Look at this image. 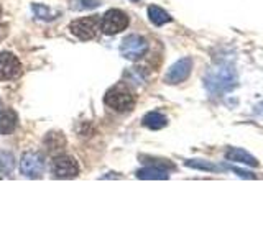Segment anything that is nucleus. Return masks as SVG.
<instances>
[{"label": "nucleus", "instance_id": "aec40b11", "mask_svg": "<svg viewBox=\"0 0 263 246\" xmlns=\"http://www.w3.org/2000/svg\"><path fill=\"white\" fill-rule=\"evenodd\" d=\"M143 162H148L150 166L153 168H158L163 171H168V169H175V164L170 162V161H164V159H150V158H143Z\"/></svg>", "mask_w": 263, "mask_h": 246}, {"label": "nucleus", "instance_id": "4468645a", "mask_svg": "<svg viewBox=\"0 0 263 246\" xmlns=\"http://www.w3.org/2000/svg\"><path fill=\"white\" fill-rule=\"evenodd\" d=\"M137 177L138 179H168V171H163V169H158V168H145V169H140L137 172Z\"/></svg>", "mask_w": 263, "mask_h": 246}, {"label": "nucleus", "instance_id": "0eeeda50", "mask_svg": "<svg viewBox=\"0 0 263 246\" xmlns=\"http://www.w3.org/2000/svg\"><path fill=\"white\" fill-rule=\"evenodd\" d=\"M51 172L56 179H74L79 174V166L69 156H58L51 164Z\"/></svg>", "mask_w": 263, "mask_h": 246}, {"label": "nucleus", "instance_id": "6ab92c4d", "mask_svg": "<svg viewBox=\"0 0 263 246\" xmlns=\"http://www.w3.org/2000/svg\"><path fill=\"white\" fill-rule=\"evenodd\" d=\"M186 166L189 168H194V169H204V171H222L226 169V166H217V164H212V162H205V161H186L184 162Z\"/></svg>", "mask_w": 263, "mask_h": 246}, {"label": "nucleus", "instance_id": "9b49d317", "mask_svg": "<svg viewBox=\"0 0 263 246\" xmlns=\"http://www.w3.org/2000/svg\"><path fill=\"white\" fill-rule=\"evenodd\" d=\"M18 117L13 110H4L0 112V135H8L12 133L16 127Z\"/></svg>", "mask_w": 263, "mask_h": 246}, {"label": "nucleus", "instance_id": "1a4fd4ad", "mask_svg": "<svg viewBox=\"0 0 263 246\" xmlns=\"http://www.w3.org/2000/svg\"><path fill=\"white\" fill-rule=\"evenodd\" d=\"M22 74V64L12 53H0V80H10Z\"/></svg>", "mask_w": 263, "mask_h": 246}, {"label": "nucleus", "instance_id": "f8f14e48", "mask_svg": "<svg viewBox=\"0 0 263 246\" xmlns=\"http://www.w3.org/2000/svg\"><path fill=\"white\" fill-rule=\"evenodd\" d=\"M142 123H143V127L150 130H161L168 125V118L160 112H150L143 117Z\"/></svg>", "mask_w": 263, "mask_h": 246}, {"label": "nucleus", "instance_id": "f3484780", "mask_svg": "<svg viewBox=\"0 0 263 246\" xmlns=\"http://www.w3.org/2000/svg\"><path fill=\"white\" fill-rule=\"evenodd\" d=\"M33 12H35V15L38 16V18L41 20H54L58 15V12H53L51 8H48L45 5H41V4H35L33 5Z\"/></svg>", "mask_w": 263, "mask_h": 246}, {"label": "nucleus", "instance_id": "dca6fc26", "mask_svg": "<svg viewBox=\"0 0 263 246\" xmlns=\"http://www.w3.org/2000/svg\"><path fill=\"white\" fill-rule=\"evenodd\" d=\"M101 5V0H71V10H76V12H81V10H92V8H97Z\"/></svg>", "mask_w": 263, "mask_h": 246}, {"label": "nucleus", "instance_id": "412c9836", "mask_svg": "<svg viewBox=\"0 0 263 246\" xmlns=\"http://www.w3.org/2000/svg\"><path fill=\"white\" fill-rule=\"evenodd\" d=\"M226 169H230V171H234L235 174H238V176H242V177H245V179H249V177H255L252 172H247V171H242V169H238V168H234V166H226Z\"/></svg>", "mask_w": 263, "mask_h": 246}, {"label": "nucleus", "instance_id": "9d476101", "mask_svg": "<svg viewBox=\"0 0 263 246\" xmlns=\"http://www.w3.org/2000/svg\"><path fill=\"white\" fill-rule=\"evenodd\" d=\"M226 158H227V161H232V162H242V164L253 166V168L258 166L257 158H253L250 153H247L245 150H242V148H230V150L226 153Z\"/></svg>", "mask_w": 263, "mask_h": 246}, {"label": "nucleus", "instance_id": "39448f33", "mask_svg": "<svg viewBox=\"0 0 263 246\" xmlns=\"http://www.w3.org/2000/svg\"><path fill=\"white\" fill-rule=\"evenodd\" d=\"M128 25V16L119 8L105 12L101 20V30L105 35H117L122 30H125Z\"/></svg>", "mask_w": 263, "mask_h": 246}, {"label": "nucleus", "instance_id": "a211bd4d", "mask_svg": "<svg viewBox=\"0 0 263 246\" xmlns=\"http://www.w3.org/2000/svg\"><path fill=\"white\" fill-rule=\"evenodd\" d=\"M45 143L48 145L49 150L54 151V150H60V148H63L66 141H64V136L61 133H49L45 138Z\"/></svg>", "mask_w": 263, "mask_h": 246}, {"label": "nucleus", "instance_id": "7ed1b4c3", "mask_svg": "<svg viewBox=\"0 0 263 246\" xmlns=\"http://www.w3.org/2000/svg\"><path fill=\"white\" fill-rule=\"evenodd\" d=\"M148 43L143 36L140 35H130L122 41L120 45V54L128 61H138L146 54Z\"/></svg>", "mask_w": 263, "mask_h": 246}, {"label": "nucleus", "instance_id": "f03ea898", "mask_svg": "<svg viewBox=\"0 0 263 246\" xmlns=\"http://www.w3.org/2000/svg\"><path fill=\"white\" fill-rule=\"evenodd\" d=\"M105 105H109L115 112H128L134 109L135 97L130 92V89L125 84H117L107 90L104 97Z\"/></svg>", "mask_w": 263, "mask_h": 246}, {"label": "nucleus", "instance_id": "6e6552de", "mask_svg": "<svg viewBox=\"0 0 263 246\" xmlns=\"http://www.w3.org/2000/svg\"><path fill=\"white\" fill-rule=\"evenodd\" d=\"M193 71V59L191 57H183V59L176 61L171 66L170 71L164 76V82L166 84H179V82H184L189 74Z\"/></svg>", "mask_w": 263, "mask_h": 246}, {"label": "nucleus", "instance_id": "423d86ee", "mask_svg": "<svg viewBox=\"0 0 263 246\" xmlns=\"http://www.w3.org/2000/svg\"><path fill=\"white\" fill-rule=\"evenodd\" d=\"M101 28V18L97 15L94 16H87V18H81L76 20L69 25V30L74 36H78L82 41L92 39L97 35V30Z\"/></svg>", "mask_w": 263, "mask_h": 246}, {"label": "nucleus", "instance_id": "5701e85b", "mask_svg": "<svg viewBox=\"0 0 263 246\" xmlns=\"http://www.w3.org/2000/svg\"><path fill=\"white\" fill-rule=\"evenodd\" d=\"M0 105H2V104H0Z\"/></svg>", "mask_w": 263, "mask_h": 246}, {"label": "nucleus", "instance_id": "f257e3e1", "mask_svg": "<svg viewBox=\"0 0 263 246\" xmlns=\"http://www.w3.org/2000/svg\"><path fill=\"white\" fill-rule=\"evenodd\" d=\"M204 86L212 95L230 92L237 86V72L234 66L229 63H219L209 68L204 76Z\"/></svg>", "mask_w": 263, "mask_h": 246}, {"label": "nucleus", "instance_id": "20e7f679", "mask_svg": "<svg viewBox=\"0 0 263 246\" xmlns=\"http://www.w3.org/2000/svg\"><path fill=\"white\" fill-rule=\"evenodd\" d=\"M20 172L28 179H40L45 172V159L40 153L27 151L22 156Z\"/></svg>", "mask_w": 263, "mask_h": 246}, {"label": "nucleus", "instance_id": "ddd939ff", "mask_svg": "<svg viewBox=\"0 0 263 246\" xmlns=\"http://www.w3.org/2000/svg\"><path fill=\"white\" fill-rule=\"evenodd\" d=\"M148 16H150V22L153 25H156V27H161V25L171 22L170 13L164 12L161 7H156V5H150V7H148Z\"/></svg>", "mask_w": 263, "mask_h": 246}, {"label": "nucleus", "instance_id": "4be33fe9", "mask_svg": "<svg viewBox=\"0 0 263 246\" xmlns=\"http://www.w3.org/2000/svg\"><path fill=\"white\" fill-rule=\"evenodd\" d=\"M132 2H138V0H132Z\"/></svg>", "mask_w": 263, "mask_h": 246}, {"label": "nucleus", "instance_id": "2eb2a0df", "mask_svg": "<svg viewBox=\"0 0 263 246\" xmlns=\"http://www.w3.org/2000/svg\"><path fill=\"white\" fill-rule=\"evenodd\" d=\"M15 161L10 153H0V179L7 177L13 171Z\"/></svg>", "mask_w": 263, "mask_h": 246}]
</instances>
